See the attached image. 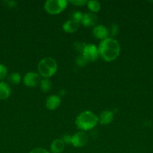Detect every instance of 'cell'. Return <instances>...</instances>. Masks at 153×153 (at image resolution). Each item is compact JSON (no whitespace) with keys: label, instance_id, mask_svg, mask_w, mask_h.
<instances>
[{"label":"cell","instance_id":"1","mask_svg":"<svg viewBox=\"0 0 153 153\" xmlns=\"http://www.w3.org/2000/svg\"><path fill=\"white\" fill-rule=\"evenodd\" d=\"M98 54L104 61H114L119 55L120 45L113 37H107L101 40L98 47Z\"/></svg>","mask_w":153,"mask_h":153},{"label":"cell","instance_id":"2","mask_svg":"<svg viewBox=\"0 0 153 153\" xmlns=\"http://www.w3.org/2000/svg\"><path fill=\"white\" fill-rule=\"evenodd\" d=\"M75 123L79 129L88 131L94 128L98 123V117L91 111H84L76 117Z\"/></svg>","mask_w":153,"mask_h":153},{"label":"cell","instance_id":"3","mask_svg":"<svg viewBox=\"0 0 153 153\" xmlns=\"http://www.w3.org/2000/svg\"><path fill=\"white\" fill-rule=\"evenodd\" d=\"M58 65L54 58L51 57H46L39 61L38 64V70L39 75L44 79H49L53 76L57 71Z\"/></svg>","mask_w":153,"mask_h":153},{"label":"cell","instance_id":"4","mask_svg":"<svg viewBox=\"0 0 153 153\" xmlns=\"http://www.w3.org/2000/svg\"><path fill=\"white\" fill-rule=\"evenodd\" d=\"M68 3L67 0H47L44 2V7L48 13L57 14L66 8Z\"/></svg>","mask_w":153,"mask_h":153},{"label":"cell","instance_id":"5","mask_svg":"<svg viewBox=\"0 0 153 153\" xmlns=\"http://www.w3.org/2000/svg\"><path fill=\"white\" fill-rule=\"evenodd\" d=\"M82 54L88 60V62L94 61L98 59L99 56L98 49L94 44H92V43L86 44Z\"/></svg>","mask_w":153,"mask_h":153},{"label":"cell","instance_id":"6","mask_svg":"<svg viewBox=\"0 0 153 153\" xmlns=\"http://www.w3.org/2000/svg\"><path fill=\"white\" fill-rule=\"evenodd\" d=\"M88 137L84 131H79L72 135L71 144L75 147H82L88 142Z\"/></svg>","mask_w":153,"mask_h":153},{"label":"cell","instance_id":"7","mask_svg":"<svg viewBox=\"0 0 153 153\" xmlns=\"http://www.w3.org/2000/svg\"><path fill=\"white\" fill-rule=\"evenodd\" d=\"M40 82V76L34 72H28L23 77V84L29 88L37 86Z\"/></svg>","mask_w":153,"mask_h":153},{"label":"cell","instance_id":"8","mask_svg":"<svg viewBox=\"0 0 153 153\" xmlns=\"http://www.w3.org/2000/svg\"><path fill=\"white\" fill-rule=\"evenodd\" d=\"M92 34L94 37L100 40H104V39L109 37V31L108 28L103 25H96L92 28Z\"/></svg>","mask_w":153,"mask_h":153},{"label":"cell","instance_id":"9","mask_svg":"<svg viewBox=\"0 0 153 153\" xmlns=\"http://www.w3.org/2000/svg\"><path fill=\"white\" fill-rule=\"evenodd\" d=\"M97 22L98 16L95 13H93V12H87V13H83L82 20H81L82 25L86 27H94L97 24Z\"/></svg>","mask_w":153,"mask_h":153},{"label":"cell","instance_id":"10","mask_svg":"<svg viewBox=\"0 0 153 153\" xmlns=\"http://www.w3.org/2000/svg\"><path fill=\"white\" fill-rule=\"evenodd\" d=\"M61 104V98L58 95H50L46 100V108L49 110H55Z\"/></svg>","mask_w":153,"mask_h":153},{"label":"cell","instance_id":"11","mask_svg":"<svg viewBox=\"0 0 153 153\" xmlns=\"http://www.w3.org/2000/svg\"><path fill=\"white\" fill-rule=\"evenodd\" d=\"M114 114L113 112L109 110H104L100 114V116L98 117V123H100L101 125H108L113 120Z\"/></svg>","mask_w":153,"mask_h":153},{"label":"cell","instance_id":"12","mask_svg":"<svg viewBox=\"0 0 153 153\" xmlns=\"http://www.w3.org/2000/svg\"><path fill=\"white\" fill-rule=\"evenodd\" d=\"M80 27V22L74 20V19H68L64 22L62 25V28L64 31L68 33H74L78 30Z\"/></svg>","mask_w":153,"mask_h":153},{"label":"cell","instance_id":"13","mask_svg":"<svg viewBox=\"0 0 153 153\" xmlns=\"http://www.w3.org/2000/svg\"><path fill=\"white\" fill-rule=\"evenodd\" d=\"M65 143L62 139H56L50 144V152L52 153H61L64 150Z\"/></svg>","mask_w":153,"mask_h":153},{"label":"cell","instance_id":"14","mask_svg":"<svg viewBox=\"0 0 153 153\" xmlns=\"http://www.w3.org/2000/svg\"><path fill=\"white\" fill-rule=\"evenodd\" d=\"M11 94L10 86L4 82H0V100H4L8 98Z\"/></svg>","mask_w":153,"mask_h":153},{"label":"cell","instance_id":"15","mask_svg":"<svg viewBox=\"0 0 153 153\" xmlns=\"http://www.w3.org/2000/svg\"><path fill=\"white\" fill-rule=\"evenodd\" d=\"M40 88L43 92H48L52 88V82L49 79H43L40 82Z\"/></svg>","mask_w":153,"mask_h":153},{"label":"cell","instance_id":"16","mask_svg":"<svg viewBox=\"0 0 153 153\" xmlns=\"http://www.w3.org/2000/svg\"><path fill=\"white\" fill-rule=\"evenodd\" d=\"M87 7L93 13L98 12L100 9V4L99 1H95V0H90L87 2Z\"/></svg>","mask_w":153,"mask_h":153},{"label":"cell","instance_id":"17","mask_svg":"<svg viewBox=\"0 0 153 153\" xmlns=\"http://www.w3.org/2000/svg\"><path fill=\"white\" fill-rule=\"evenodd\" d=\"M21 80H22V78H21L20 74L16 72L12 73L8 76V82L13 85H19L21 82Z\"/></svg>","mask_w":153,"mask_h":153},{"label":"cell","instance_id":"18","mask_svg":"<svg viewBox=\"0 0 153 153\" xmlns=\"http://www.w3.org/2000/svg\"><path fill=\"white\" fill-rule=\"evenodd\" d=\"M76 63L78 66L80 67H84V66L86 65L88 63V61L85 58L82 54H80V55H78L77 58H76Z\"/></svg>","mask_w":153,"mask_h":153},{"label":"cell","instance_id":"19","mask_svg":"<svg viewBox=\"0 0 153 153\" xmlns=\"http://www.w3.org/2000/svg\"><path fill=\"white\" fill-rule=\"evenodd\" d=\"M108 31H109V35H110L111 37H113L116 36L118 32V26L117 24H112V25L110 26V28H108Z\"/></svg>","mask_w":153,"mask_h":153},{"label":"cell","instance_id":"20","mask_svg":"<svg viewBox=\"0 0 153 153\" xmlns=\"http://www.w3.org/2000/svg\"><path fill=\"white\" fill-rule=\"evenodd\" d=\"M8 75V69L3 64H0V80H3Z\"/></svg>","mask_w":153,"mask_h":153},{"label":"cell","instance_id":"21","mask_svg":"<svg viewBox=\"0 0 153 153\" xmlns=\"http://www.w3.org/2000/svg\"><path fill=\"white\" fill-rule=\"evenodd\" d=\"M82 16H83V13L82 12L79 11V10H76V11L72 13V19L78 22H81Z\"/></svg>","mask_w":153,"mask_h":153},{"label":"cell","instance_id":"22","mask_svg":"<svg viewBox=\"0 0 153 153\" xmlns=\"http://www.w3.org/2000/svg\"><path fill=\"white\" fill-rule=\"evenodd\" d=\"M85 46V43H82V42H75V43H74V48L76 51L81 52V54L82 53V51H83Z\"/></svg>","mask_w":153,"mask_h":153},{"label":"cell","instance_id":"23","mask_svg":"<svg viewBox=\"0 0 153 153\" xmlns=\"http://www.w3.org/2000/svg\"><path fill=\"white\" fill-rule=\"evenodd\" d=\"M68 2L71 3V4H75V5L76 6H82L87 4L88 1H86V0H70Z\"/></svg>","mask_w":153,"mask_h":153},{"label":"cell","instance_id":"24","mask_svg":"<svg viewBox=\"0 0 153 153\" xmlns=\"http://www.w3.org/2000/svg\"><path fill=\"white\" fill-rule=\"evenodd\" d=\"M71 139L72 135H70V134H64L62 137V140L64 141L65 144H71Z\"/></svg>","mask_w":153,"mask_h":153},{"label":"cell","instance_id":"25","mask_svg":"<svg viewBox=\"0 0 153 153\" xmlns=\"http://www.w3.org/2000/svg\"><path fill=\"white\" fill-rule=\"evenodd\" d=\"M29 153H50L46 149H45L44 148L41 147H37L33 149L32 150H31Z\"/></svg>","mask_w":153,"mask_h":153},{"label":"cell","instance_id":"26","mask_svg":"<svg viewBox=\"0 0 153 153\" xmlns=\"http://www.w3.org/2000/svg\"><path fill=\"white\" fill-rule=\"evenodd\" d=\"M4 3L7 4L8 7H10V8L16 7V4H17V2L16 1H13V0H11V1H10V0L9 1H4Z\"/></svg>","mask_w":153,"mask_h":153},{"label":"cell","instance_id":"27","mask_svg":"<svg viewBox=\"0 0 153 153\" xmlns=\"http://www.w3.org/2000/svg\"><path fill=\"white\" fill-rule=\"evenodd\" d=\"M65 91H64V89H61L60 90L59 93H58V94H59V96H61V97H62V96H64V94H65Z\"/></svg>","mask_w":153,"mask_h":153}]
</instances>
